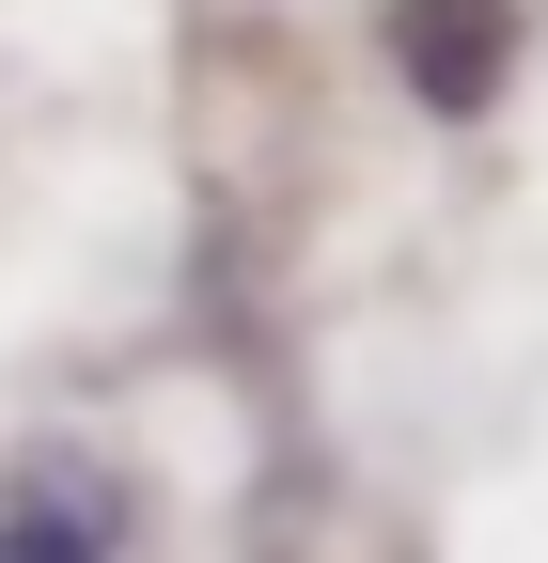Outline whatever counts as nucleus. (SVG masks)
Segmentation results:
<instances>
[{
  "instance_id": "nucleus-1",
  "label": "nucleus",
  "mask_w": 548,
  "mask_h": 563,
  "mask_svg": "<svg viewBox=\"0 0 548 563\" xmlns=\"http://www.w3.org/2000/svg\"><path fill=\"white\" fill-rule=\"evenodd\" d=\"M0 563H142V501L79 454H32L0 485Z\"/></svg>"
},
{
  "instance_id": "nucleus-2",
  "label": "nucleus",
  "mask_w": 548,
  "mask_h": 563,
  "mask_svg": "<svg viewBox=\"0 0 548 563\" xmlns=\"http://www.w3.org/2000/svg\"><path fill=\"white\" fill-rule=\"evenodd\" d=\"M392 63H407V95H424L439 125L502 110V79H517V0H392Z\"/></svg>"
}]
</instances>
